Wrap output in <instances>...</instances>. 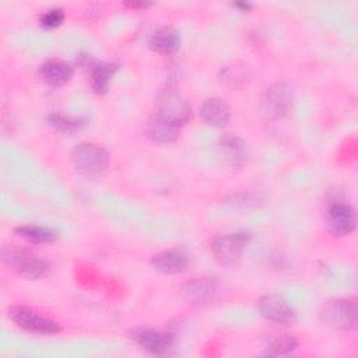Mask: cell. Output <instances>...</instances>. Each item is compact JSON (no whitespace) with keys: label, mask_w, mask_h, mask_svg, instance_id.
<instances>
[{"label":"cell","mask_w":358,"mask_h":358,"mask_svg":"<svg viewBox=\"0 0 358 358\" xmlns=\"http://www.w3.org/2000/svg\"><path fill=\"white\" fill-rule=\"evenodd\" d=\"M71 162L83 175L88 178H99L106 172L110 157L105 147L95 143L83 141L71 151Z\"/></svg>","instance_id":"cell-1"},{"label":"cell","mask_w":358,"mask_h":358,"mask_svg":"<svg viewBox=\"0 0 358 358\" xmlns=\"http://www.w3.org/2000/svg\"><path fill=\"white\" fill-rule=\"evenodd\" d=\"M323 324L337 330H352L357 326V302L352 298H333L319 309Z\"/></svg>","instance_id":"cell-2"},{"label":"cell","mask_w":358,"mask_h":358,"mask_svg":"<svg viewBox=\"0 0 358 358\" xmlns=\"http://www.w3.org/2000/svg\"><path fill=\"white\" fill-rule=\"evenodd\" d=\"M3 262L28 280H38L48 274L49 263L27 249L4 248Z\"/></svg>","instance_id":"cell-3"},{"label":"cell","mask_w":358,"mask_h":358,"mask_svg":"<svg viewBox=\"0 0 358 358\" xmlns=\"http://www.w3.org/2000/svg\"><path fill=\"white\" fill-rule=\"evenodd\" d=\"M157 117L182 127L192 119V108L187 101L173 90L162 91L155 102Z\"/></svg>","instance_id":"cell-4"},{"label":"cell","mask_w":358,"mask_h":358,"mask_svg":"<svg viewBox=\"0 0 358 358\" xmlns=\"http://www.w3.org/2000/svg\"><path fill=\"white\" fill-rule=\"evenodd\" d=\"M252 235L245 231L218 235L211 242V253L221 264H234L239 260L243 250L250 242Z\"/></svg>","instance_id":"cell-5"},{"label":"cell","mask_w":358,"mask_h":358,"mask_svg":"<svg viewBox=\"0 0 358 358\" xmlns=\"http://www.w3.org/2000/svg\"><path fill=\"white\" fill-rule=\"evenodd\" d=\"M292 88L284 81H277L263 91L260 98V106L267 117L280 119L289 112L292 106Z\"/></svg>","instance_id":"cell-6"},{"label":"cell","mask_w":358,"mask_h":358,"mask_svg":"<svg viewBox=\"0 0 358 358\" xmlns=\"http://www.w3.org/2000/svg\"><path fill=\"white\" fill-rule=\"evenodd\" d=\"M10 319L21 329L41 336H52L62 331V327L57 322L27 308V306H13L8 310Z\"/></svg>","instance_id":"cell-7"},{"label":"cell","mask_w":358,"mask_h":358,"mask_svg":"<svg viewBox=\"0 0 358 358\" xmlns=\"http://www.w3.org/2000/svg\"><path fill=\"white\" fill-rule=\"evenodd\" d=\"M256 308L268 322L288 326L295 322V310L285 298L277 294H267L259 298Z\"/></svg>","instance_id":"cell-8"},{"label":"cell","mask_w":358,"mask_h":358,"mask_svg":"<svg viewBox=\"0 0 358 358\" xmlns=\"http://www.w3.org/2000/svg\"><path fill=\"white\" fill-rule=\"evenodd\" d=\"M357 214L351 204L336 200L327 207V228L334 236H348L355 231Z\"/></svg>","instance_id":"cell-9"},{"label":"cell","mask_w":358,"mask_h":358,"mask_svg":"<svg viewBox=\"0 0 358 358\" xmlns=\"http://www.w3.org/2000/svg\"><path fill=\"white\" fill-rule=\"evenodd\" d=\"M80 64L88 71L91 87L96 94H105L109 90L110 80L119 69L116 63L98 60L91 55H81Z\"/></svg>","instance_id":"cell-10"},{"label":"cell","mask_w":358,"mask_h":358,"mask_svg":"<svg viewBox=\"0 0 358 358\" xmlns=\"http://www.w3.org/2000/svg\"><path fill=\"white\" fill-rule=\"evenodd\" d=\"M218 281L210 277H196L180 287V296L193 305H206L218 295Z\"/></svg>","instance_id":"cell-11"},{"label":"cell","mask_w":358,"mask_h":358,"mask_svg":"<svg viewBox=\"0 0 358 358\" xmlns=\"http://www.w3.org/2000/svg\"><path fill=\"white\" fill-rule=\"evenodd\" d=\"M131 338L152 355H165L175 341L173 334L152 329H136L131 331Z\"/></svg>","instance_id":"cell-12"},{"label":"cell","mask_w":358,"mask_h":358,"mask_svg":"<svg viewBox=\"0 0 358 358\" xmlns=\"http://www.w3.org/2000/svg\"><path fill=\"white\" fill-rule=\"evenodd\" d=\"M151 266L154 270L164 274H179L189 267V257L180 249H166L155 253L151 257Z\"/></svg>","instance_id":"cell-13"},{"label":"cell","mask_w":358,"mask_h":358,"mask_svg":"<svg viewBox=\"0 0 358 358\" xmlns=\"http://www.w3.org/2000/svg\"><path fill=\"white\" fill-rule=\"evenodd\" d=\"M73 76V66L62 59H48L39 66V77L52 87H62L67 84Z\"/></svg>","instance_id":"cell-14"},{"label":"cell","mask_w":358,"mask_h":358,"mask_svg":"<svg viewBox=\"0 0 358 358\" xmlns=\"http://www.w3.org/2000/svg\"><path fill=\"white\" fill-rule=\"evenodd\" d=\"M220 150L231 166H241L248 161L249 150L246 141L234 133H227L220 138Z\"/></svg>","instance_id":"cell-15"},{"label":"cell","mask_w":358,"mask_h":358,"mask_svg":"<svg viewBox=\"0 0 358 358\" xmlns=\"http://www.w3.org/2000/svg\"><path fill=\"white\" fill-rule=\"evenodd\" d=\"M200 116L210 126L224 127L231 119V108L222 98L211 96L201 103Z\"/></svg>","instance_id":"cell-16"},{"label":"cell","mask_w":358,"mask_h":358,"mask_svg":"<svg viewBox=\"0 0 358 358\" xmlns=\"http://www.w3.org/2000/svg\"><path fill=\"white\" fill-rule=\"evenodd\" d=\"M148 45L154 52L172 55L180 48V34L172 27H161L151 34Z\"/></svg>","instance_id":"cell-17"},{"label":"cell","mask_w":358,"mask_h":358,"mask_svg":"<svg viewBox=\"0 0 358 358\" xmlns=\"http://www.w3.org/2000/svg\"><path fill=\"white\" fill-rule=\"evenodd\" d=\"M145 134L154 143L169 144L178 140L180 134V127L155 116L148 122L145 127Z\"/></svg>","instance_id":"cell-18"},{"label":"cell","mask_w":358,"mask_h":358,"mask_svg":"<svg viewBox=\"0 0 358 358\" xmlns=\"http://www.w3.org/2000/svg\"><path fill=\"white\" fill-rule=\"evenodd\" d=\"M14 231L18 236H21L32 243H50V242H55L59 236L57 231H55L53 228L43 227V225H35V224L20 225Z\"/></svg>","instance_id":"cell-19"},{"label":"cell","mask_w":358,"mask_h":358,"mask_svg":"<svg viewBox=\"0 0 358 358\" xmlns=\"http://www.w3.org/2000/svg\"><path fill=\"white\" fill-rule=\"evenodd\" d=\"M48 122L52 127L64 134H74L84 126V120L81 117L64 113H52L48 116Z\"/></svg>","instance_id":"cell-20"},{"label":"cell","mask_w":358,"mask_h":358,"mask_svg":"<svg viewBox=\"0 0 358 358\" xmlns=\"http://www.w3.org/2000/svg\"><path fill=\"white\" fill-rule=\"evenodd\" d=\"M298 347V341L288 336V334H280L274 338H271L267 344V354L268 355H285L292 352Z\"/></svg>","instance_id":"cell-21"},{"label":"cell","mask_w":358,"mask_h":358,"mask_svg":"<svg viewBox=\"0 0 358 358\" xmlns=\"http://www.w3.org/2000/svg\"><path fill=\"white\" fill-rule=\"evenodd\" d=\"M248 67L246 66H227L221 71V80L224 84L229 87H239L243 85L248 80Z\"/></svg>","instance_id":"cell-22"},{"label":"cell","mask_w":358,"mask_h":358,"mask_svg":"<svg viewBox=\"0 0 358 358\" xmlns=\"http://www.w3.org/2000/svg\"><path fill=\"white\" fill-rule=\"evenodd\" d=\"M66 18V14L63 11V8L60 7H53L46 10L41 18H39V24L43 29H55L57 27H60L63 24Z\"/></svg>","instance_id":"cell-23"},{"label":"cell","mask_w":358,"mask_h":358,"mask_svg":"<svg viewBox=\"0 0 358 358\" xmlns=\"http://www.w3.org/2000/svg\"><path fill=\"white\" fill-rule=\"evenodd\" d=\"M234 206H256L259 203V194L256 193H238L229 199Z\"/></svg>","instance_id":"cell-24"},{"label":"cell","mask_w":358,"mask_h":358,"mask_svg":"<svg viewBox=\"0 0 358 358\" xmlns=\"http://www.w3.org/2000/svg\"><path fill=\"white\" fill-rule=\"evenodd\" d=\"M126 6L131 7V8H144V7H148L150 3H138V1H131V3H126Z\"/></svg>","instance_id":"cell-25"},{"label":"cell","mask_w":358,"mask_h":358,"mask_svg":"<svg viewBox=\"0 0 358 358\" xmlns=\"http://www.w3.org/2000/svg\"><path fill=\"white\" fill-rule=\"evenodd\" d=\"M234 7L241 8L242 11H248V10L252 7V4H250V3H235V4H234Z\"/></svg>","instance_id":"cell-26"}]
</instances>
